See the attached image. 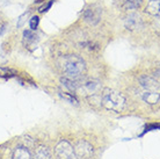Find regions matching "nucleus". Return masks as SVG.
Here are the masks:
<instances>
[{"instance_id":"nucleus-1","label":"nucleus","mask_w":160,"mask_h":159,"mask_svg":"<svg viewBox=\"0 0 160 159\" xmlns=\"http://www.w3.org/2000/svg\"><path fill=\"white\" fill-rule=\"evenodd\" d=\"M59 65L65 77L72 80L79 79L86 70L85 60L78 55H65L62 57Z\"/></svg>"},{"instance_id":"nucleus-2","label":"nucleus","mask_w":160,"mask_h":159,"mask_svg":"<svg viewBox=\"0 0 160 159\" xmlns=\"http://www.w3.org/2000/svg\"><path fill=\"white\" fill-rule=\"evenodd\" d=\"M101 104L108 110L121 111L125 107V98L121 92L104 88L101 93Z\"/></svg>"},{"instance_id":"nucleus-3","label":"nucleus","mask_w":160,"mask_h":159,"mask_svg":"<svg viewBox=\"0 0 160 159\" xmlns=\"http://www.w3.org/2000/svg\"><path fill=\"white\" fill-rule=\"evenodd\" d=\"M101 15H102V8L98 4H91L88 5L84 12L85 20L92 24H96L101 20Z\"/></svg>"},{"instance_id":"nucleus-4","label":"nucleus","mask_w":160,"mask_h":159,"mask_svg":"<svg viewBox=\"0 0 160 159\" xmlns=\"http://www.w3.org/2000/svg\"><path fill=\"white\" fill-rule=\"evenodd\" d=\"M73 153L81 159H88L93 153V146L86 141H79L73 147Z\"/></svg>"},{"instance_id":"nucleus-5","label":"nucleus","mask_w":160,"mask_h":159,"mask_svg":"<svg viewBox=\"0 0 160 159\" xmlns=\"http://www.w3.org/2000/svg\"><path fill=\"white\" fill-rule=\"evenodd\" d=\"M55 152L59 159H72L74 156L73 146L68 141H62L57 144V146L55 147Z\"/></svg>"},{"instance_id":"nucleus-6","label":"nucleus","mask_w":160,"mask_h":159,"mask_svg":"<svg viewBox=\"0 0 160 159\" xmlns=\"http://www.w3.org/2000/svg\"><path fill=\"white\" fill-rule=\"evenodd\" d=\"M79 88H81L85 92L86 95H94L100 90V83L98 80H88V81L82 84L81 86L79 85Z\"/></svg>"},{"instance_id":"nucleus-7","label":"nucleus","mask_w":160,"mask_h":159,"mask_svg":"<svg viewBox=\"0 0 160 159\" xmlns=\"http://www.w3.org/2000/svg\"><path fill=\"white\" fill-rule=\"evenodd\" d=\"M139 83L146 91H158L159 90V83H158V80L153 79L151 77L142 76L139 78Z\"/></svg>"},{"instance_id":"nucleus-8","label":"nucleus","mask_w":160,"mask_h":159,"mask_svg":"<svg viewBox=\"0 0 160 159\" xmlns=\"http://www.w3.org/2000/svg\"><path fill=\"white\" fill-rule=\"evenodd\" d=\"M142 19L137 14H130L125 20V28L129 30H135L142 27Z\"/></svg>"},{"instance_id":"nucleus-9","label":"nucleus","mask_w":160,"mask_h":159,"mask_svg":"<svg viewBox=\"0 0 160 159\" xmlns=\"http://www.w3.org/2000/svg\"><path fill=\"white\" fill-rule=\"evenodd\" d=\"M145 12L152 16L159 18L160 14V1L159 0H150L148 3V6L145 8Z\"/></svg>"},{"instance_id":"nucleus-10","label":"nucleus","mask_w":160,"mask_h":159,"mask_svg":"<svg viewBox=\"0 0 160 159\" xmlns=\"http://www.w3.org/2000/svg\"><path fill=\"white\" fill-rule=\"evenodd\" d=\"M142 96L145 102L150 105H156L159 102V92L158 91H145Z\"/></svg>"},{"instance_id":"nucleus-11","label":"nucleus","mask_w":160,"mask_h":159,"mask_svg":"<svg viewBox=\"0 0 160 159\" xmlns=\"http://www.w3.org/2000/svg\"><path fill=\"white\" fill-rule=\"evenodd\" d=\"M36 41H38V36L34 33V30L28 29L23 32V43L26 45H30V44L36 43Z\"/></svg>"},{"instance_id":"nucleus-12","label":"nucleus","mask_w":160,"mask_h":159,"mask_svg":"<svg viewBox=\"0 0 160 159\" xmlns=\"http://www.w3.org/2000/svg\"><path fill=\"white\" fill-rule=\"evenodd\" d=\"M60 83L63 84L65 87L68 88V91H71V92H77V91H78L79 85H80V84H78V81H77V80L68 79V78H66V77L62 78V79H60Z\"/></svg>"},{"instance_id":"nucleus-13","label":"nucleus","mask_w":160,"mask_h":159,"mask_svg":"<svg viewBox=\"0 0 160 159\" xmlns=\"http://www.w3.org/2000/svg\"><path fill=\"white\" fill-rule=\"evenodd\" d=\"M32 159H51V156H50L48 147L40 146L36 150L35 155H34V157Z\"/></svg>"},{"instance_id":"nucleus-14","label":"nucleus","mask_w":160,"mask_h":159,"mask_svg":"<svg viewBox=\"0 0 160 159\" xmlns=\"http://www.w3.org/2000/svg\"><path fill=\"white\" fill-rule=\"evenodd\" d=\"M13 159H32V156L26 147H18L14 151Z\"/></svg>"},{"instance_id":"nucleus-15","label":"nucleus","mask_w":160,"mask_h":159,"mask_svg":"<svg viewBox=\"0 0 160 159\" xmlns=\"http://www.w3.org/2000/svg\"><path fill=\"white\" fill-rule=\"evenodd\" d=\"M143 4V0H125L123 5L124 9H137Z\"/></svg>"},{"instance_id":"nucleus-16","label":"nucleus","mask_w":160,"mask_h":159,"mask_svg":"<svg viewBox=\"0 0 160 159\" xmlns=\"http://www.w3.org/2000/svg\"><path fill=\"white\" fill-rule=\"evenodd\" d=\"M16 76H18V72L15 70H12L9 68H0V77L8 79V78H13Z\"/></svg>"},{"instance_id":"nucleus-17","label":"nucleus","mask_w":160,"mask_h":159,"mask_svg":"<svg viewBox=\"0 0 160 159\" xmlns=\"http://www.w3.org/2000/svg\"><path fill=\"white\" fill-rule=\"evenodd\" d=\"M59 95H60V98H63V99L66 100V101H68V102H70V104L78 105V100H77L76 98L72 95V94H70V93H62V92H60Z\"/></svg>"},{"instance_id":"nucleus-18","label":"nucleus","mask_w":160,"mask_h":159,"mask_svg":"<svg viewBox=\"0 0 160 159\" xmlns=\"http://www.w3.org/2000/svg\"><path fill=\"white\" fill-rule=\"evenodd\" d=\"M53 1H55V0H48V1H45L43 6H41V7L38 8V13H47L48 12L49 9L52 7Z\"/></svg>"},{"instance_id":"nucleus-19","label":"nucleus","mask_w":160,"mask_h":159,"mask_svg":"<svg viewBox=\"0 0 160 159\" xmlns=\"http://www.w3.org/2000/svg\"><path fill=\"white\" fill-rule=\"evenodd\" d=\"M38 24H40V18L37 15L32 16V19L29 20V27L32 30H36L37 27H38Z\"/></svg>"},{"instance_id":"nucleus-20","label":"nucleus","mask_w":160,"mask_h":159,"mask_svg":"<svg viewBox=\"0 0 160 159\" xmlns=\"http://www.w3.org/2000/svg\"><path fill=\"white\" fill-rule=\"evenodd\" d=\"M29 14H30V12H29V11H28V12L23 13V14H22V15H21L20 18L18 19V23H16V27H18V28H21V27H22L24 22L27 21V18L29 16Z\"/></svg>"},{"instance_id":"nucleus-21","label":"nucleus","mask_w":160,"mask_h":159,"mask_svg":"<svg viewBox=\"0 0 160 159\" xmlns=\"http://www.w3.org/2000/svg\"><path fill=\"white\" fill-rule=\"evenodd\" d=\"M114 1V5L118 8H123V5L125 3V0H112Z\"/></svg>"},{"instance_id":"nucleus-22","label":"nucleus","mask_w":160,"mask_h":159,"mask_svg":"<svg viewBox=\"0 0 160 159\" xmlns=\"http://www.w3.org/2000/svg\"><path fill=\"white\" fill-rule=\"evenodd\" d=\"M45 1H48V0H35L34 4H42V3H45Z\"/></svg>"}]
</instances>
